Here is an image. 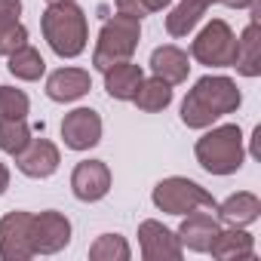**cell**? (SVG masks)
Masks as SVG:
<instances>
[{"mask_svg": "<svg viewBox=\"0 0 261 261\" xmlns=\"http://www.w3.org/2000/svg\"><path fill=\"white\" fill-rule=\"evenodd\" d=\"M40 31L59 59H77L89 40V22L74 0L49 4L46 13L40 16Z\"/></svg>", "mask_w": 261, "mask_h": 261, "instance_id": "2", "label": "cell"}, {"mask_svg": "<svg viewBox=\"0 0 261 261\" xmlns=\"http://www.w3.org/2000/svg\"><path fill=\"white\" fill-rule=\"evenodd\" d=\"M206 10H209V7H203L200 0H181L178 7H172L169 16H166V31H169V37H188V34L197 28V22L203 19Z\"/></svg>", "mask_w": 261, "mask_h": 261, "instance_id": "22", "label": "cell"}, {"mask_svg": "<svg viewBox=\"0 0 261 261\" xmlns=\"http://www.w3.org/2000/svg\"><path fill=\"white\" fill-rule=\"evenodd\" d=\"M28 142H31V126L25 120H7V117H0V151H7V154L16 157Z\"/></svg>", "mask_w": 261, "mask_h": 261, "instance_id": "24", "label": "cell"}, {"mask_svg": "<svg viewBox=\"0 0 261 261\" xmlns=\"http://www.w3.org/2000/svg\"><path fill=\"white\" fill-rule=\"evenodd\" d=\"M209 252H212V258H218V261L252 258V255H255V240H252L243 227H227V230H218V233H215Z\"/></svg>", "mask_w": 261, "mask_h": 261, "instance_id": "20", "label": "cell"}, {"mask_svg": "<svg viewBox=\"0 0 261 261\" xmlns=\"http://www.w3.org/2000/svg\"><path fill=\"white\" fill-rule=\"evenodd\" d=\"M139 246L145 261H178L185 252V246L178 243V233H172L154 218L139 224Z\"/></svg>", "mask_w": 261, "mask_h": 261, "instance_id": "10", "label": "cell"}, {"mask_svg": "<svg viewBox=\"0 0 261 261\" xmlns=\"http://www.w3.org/2000/svg\"><path fill=\"white\" fill-rule=\"evenodd\" d=\"M31 111V101L16 86H0V117L7 120H25Z\"/></svg>", "mask_w": 261, "mask_h": 261, "instance_id": "26", "label": "cell"}, {"mask_svg": "<svg viewBox=\"0 0 261 261\" xmlns=\"http://www.w3.org/2000/svg\"><path fill=\"white\" fill-rule=\"evenodd\" d=\"M191 56L209 68H230L237 56V34L224 19H212L191 43Z\"/></svg>", "mask_w": 261, "mask_h": 261, "instance_id": "6", "label": "cell"}, {"mask_svg": "<svg viewBox=\"0 0 261 261\" xmlns=\"http://www.w3.org/2000/svg\"><path fill=\"white\" fill-rule=\"evenodd\" d=\"M114 4H117V13L136 16V19H145V16H151V13L166 10L172 0H114Z\"/></svg>", "mask_w": 261, "mask_h": 261, "instance_id": "27", "label": "cell"}, {"mask_svg": "<svg viewBox=\"0 0 261 261\" xmlns=\"http://www.w3.org/2000/svg\"><path fill=\"white\" fill-rule=\"evenodd\" d=\"M224 7H230V10H246V7H252L255 0H221Z\"/></svg>", "mask_w": 261, "mask_h": 261, "instance_id": "28", "label": "cell"}, {"mask_svg": "<svg viewBox=\"0 0 261 261\" xmlns=\"http://www.w3.org/2000/svg\"><path fill=\"white\" fill-rule=\"evenodd\" d=\"M31 224L34 215L31 212H10L0 221V258L4 261H28L34 258V246H31Z\"/></svg>", "mask_w": 261, "mask_h": 261, "instance_id": "7", "label": "cell"}, {"mask_svg": "<svg viewBox=\"0 0 261 261\" xmlns=\"http://www.w3.org/2000/svg\"><path fill=\"white\" fill-rule=\"evenodd\" d=\"M200 4H203V7H212V4H218V0H200Z\"/></svg>", "mask_w": 261, "mask_h": 261, "instance_id": "30", "label": "cell"}, {"mask_svg": "<svg viewBox=\"0 0 261 261\" xmlns=\"http://www.w3.org/2000/svg\"><path fill=\"white\" fill-rule=\"evenodd\" d=\"M71 191L83 203H95L111 191V169L101 160H83L71 172Z\"/></svg>", "mask_w": 261, "mask_h": 261, "instance_id": "11", "label": "cell"}, {"mask_svg": "<svg viewBox=\"0 0 261 261\" xmlns=\"http://www.w3.org/2000/svg\"><path fill=\"white\" fill-rule=\"evenodd\" d=\"M129 243L120 233H101L92 246H89V258L92 261H129Z\"/></svg>", "mask_w": 261, "mask_h": 261, "instance_id": "25", "label": "cell"}, {"mask_svg": "<svg viewBox=\"0 0 261 261\" xmlns=\"http://www.w3.org/2000/svg\"><path fill=\"white\" fill-rule=\"evenodd\" d=\"M139 37H142V19L126 16V13L111 16L101 25V31H98L95 53H92V65L98 71H105V68H111L117 62L133 59V53L139 46Z\"/></svg>", "mask_w": 261, "mask_h": 261, "instance_id": "4", "label": "cell"}, {"mask_svg": "<svg viewBox=\"0 0 261 261\" xmlns=\"http://www.w3.org/2000/svg\"><path fill=\"white\" fill-rule=\"evenodd\" d=\"M62 157H59V148L49 142V139H31L19 154H16V166L22 175L28 178H49L56 169H59Z\"/></svg>", "mask_w": 261, "mask_h": 261, "instance_id": "12", "label": "cell"}, {"mask_svg": "<svg viewBox=\"0 0 261 261\" xmlns=\"http://www.w3.org/2000/svg\"><path fill=\"white\" fill-rule=\"evenodd\" d=\"M68 243H71V221H68V215H62L56 209H46V212L34 215V224H31L34 255H56Z\"/></svg>", "mask_w": 261, "mask_h": 261, "instance_id": "8", "label": "cell"}, {"mask_svg": "<svg viewBox=\"0 0 261 261\" xmlns=\"http://www.w3.org/2000/svg\"><path fill=\"white\" fill-rule=\"evenodd\" d=\"M22 0H0V56H10L28 43V28L19 22Z\"/></svg>", "mask_w": 261, "mask_h": 261, "instance_id": "16", "label": "cell"}, {"mask_svg": "<svg viewBox=\"0 0 261 261\" xmlns=\"http://www.w3.org/2000/svg\"><path fill=\"white\" fill-rule=\"evenodd\" d=\"M101 74H105V89H108V95L117 98V101H133L139 83L145 80L142 65H136L133 59L117 62V65H111V68H105Z\"/></svg>", "mask_w": 261, "mask_h": 261, "instance_id": "15", "label": "cell"}, {"mask_svg": "<svg viewBox=\"0 0 261 261\" xmlns=\"http://www.w3.org/2000/svg\"><path fill=\"white\" fill-rule=\"evenodd\" d=\"M151 200H154V206H157L160 212H166V215H188V212H194V209H215V206H218L215 197H212L206 188H200L197 181L181 178V175H169V178L157 181Z\"/></svg>", "mask_w": 261, "mask_h": 261, "instance_id": "5", "label": "cell"}, {"mask_svg": "<svg viewBox=\"0 0 261 261\" xmlns=\"http://www.w3.org/2000/svg\"><path fill=\"white\" fill-rule=\"evenodd\" d=\"M7 59H10V65H7V68H10V74H13V77H19V80H28V83H31V80H40V77H43V71H46L43 56H40L34 46H28V43H25V46H19L16 53H10Z\"/></svg>", "mask_w": 261, "mask_h": 261, "instance_id": "23", "label": "cell"}, {"mask_svg": "<svg viewBox=\"0 0 261 261\" xmlns=\"http://www.w3.org/2000/svg\"><path fill=\"white\" fill-rule=\"evenodd\" d=\"M197 163L212 172V175H233L243 160H246V148H243V129L237 123H224L215 126L203 139H197Z\"/></svg>", "mask_w": 261, "mask_h": 261, "instance_id": "3", "label": "cell"}, {"mask_svg": "<svg viewBox=\"0 0 261 261\" xmlns=\"http://www.w3.org/2000/svg\"><path fill=\"white\" fill-rule=\"evenodd\" d=\"M243 77H258L261 74V31H258V19H252L246 25V31L237 37V56L233 65Z\"/></svg>", "mask_w": 261, "mask_h": 261, "instance_id": "17", "label": "cell"}, {"mask_svg": "<svg viewBox=\"0 0 261 261\" xmlns=\"http://www.w3.org/2000/svg\"><path fill=\"white\" fill-rule=\"evenodd\" d=\"M46 4H59V0H46Z\"/></svg>", "mask_w": 261, "mask_h": 261, "instance_id": "31", "label": "cell"}, {"mask_svg": "<svg viewBox=\"0 0 261 261\" xmlns=\"http://www.w3.org/2000/svg\"><path fill=\"white\" fill-rule=\"evenodd\" d=\"M62 139L71 151H89L101 142V117L92 108H74L62 120Z\"/></svg>", "mask_w": 261, "mask_h": 261, "instance_id": "9", "label": "cell"}, {"mask_svg": "<svg viewBox=\"0 0 261 261\" xmlns=\"http://www.w3.org/2000/svg\"><path fill=\"white\" fill-rule=\"evenodd\" d=\"M133 101H136V108L145 111V114L166 111V108L172 105V86H169L166 80H160V77H148V80L139 83Z\"/></svg>", "mask_w": 261, "mask_h": 261, "instance_id": "21", "label": "cell"}, {"mask_svg": "<svg viewBox=\"0 0 261 261\" xmlns=\"http://www.w3.org/2000/svg\"><path fill=\"white\" fill-rule=\"evenodd\" d=\"M218 230H221L218 218H212L209 212H197L194 209V212H188V218L181 221V227L175 233H178V243L188 246L191 252H209V246H212Z\"/></svg>", "mask_w": 261, "mask_h": 261, "instance_id": "14", "label": "cell"}, {"mask_svg": "<svg viewBox=\"0 0 261 261\" xmlns=\"http://www.w3.org/2000/svg\"><path fill=\"white\" fill-rule=\"evenodd\" d=\"M240 101H243V95L230 77H212V74L200 77L181 101V123L188 129H206L218 117L233 114L240 108Z\"/></svg>", "mask_w": 261, "mask_h": 261, "instance_id": "1", "label": "cell"}, {"mask_svg": "<svg viewBox=\"0 0 261 261\" xmlns=\"http://www.w3.org/2000/svg\"><path fill=\"white\" fill-rule=\"evenodd\" d=\"M7 188H10V169H7V163H0V194Z\"/></svg>", "mask_w": 261, "mask_h": 261, "instance_id": "29", "label": "cell"}, {"mask_svg": "<svg viewBox=\"0 0 261 261\" xmlns=\"http://www.w3.org/2000/svg\"><path fill=\"white\" fill-rule=\"evenodd\" d=\"M92 89V77L83 68H59L46 77V95L53 101H77Z\"/></svg>", "mask_w": 261, "mask_h": 261, "instance_id": "13", "label": "cell"}, {"mask_svg": "<svg viewBox=\"0 0 261 261\" xmlns=\"http://www.w3.org/2000/svg\"><path fill=\"white\" fill-rule=\"evenodd\" d=\"M215 209H218L221 224H227V227H246V224L258 221V215H261V200H258L255 194H249V191H240V194H230V197H227L224 203H218Z\"/></svg>", "mask_w": 261, "mask_h": 261, "instance_id": "19", "label": "cell"}, {"mask_svg": "<svg viewBox=\"0 0 261 261\" xmlns=\"http://www.w3.org/2000/svg\"><path fill=\"white\" fill-rule=\"evenodd\" d=\"M151 71H154V77L166 80L169 86L185 83L188 80V71H191L188 53L178 49V46H157L151 53Z\"/></svg>", "mask_w": 261, "mask_h": 261, "instance_id": "18", "label": "cell"}]
</instances>
